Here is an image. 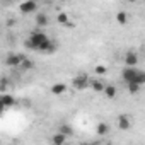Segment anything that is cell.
I'll return each instance as SVG.
<instances>
[{
  "instance_id": "4fadbf2b",
  "label": "cell",
  "mask_w": 145,
  "mask_h": 145,
  "mask_svg": "<svg viewBox=\"0 0 145 145\" xmlns=\"http://www.w3.org/2000/svg\"><path fill=\"white\" fill-rule=\"evenodd\" d=\"M65 142H67V135L61 133V131H58V133L53 137V143H55V145H61V143H65Z\"/></svg>"
},
{
  "instance_id": "277c9868",
  "label": "cell",
  "mask_w": 145,
  "mask_h": 145,
  "mask_svg": "<svg viewBox=\"0 0 145 145\" xmlns=\"http://www.w3.org/2000/svg\"><path fill=\"white\" fill-rule=\"evenodd\" d=\"M36 9H38V4L34 2V0H24V2L19 5V10L22 14H33Z\"/></svg>"
},
{
  "instance_id": "d6986e66",
  "label": "cell",
  "mask_w": 145,
  "mask_h": 145,
  "mask_svg": "<svg viewBox=\"0 0 145 145\" xmlns=\"http://www.w3.org/2000/svg\"><path fill=\"white\" fill-rule=\"evenodd\" d=\"M106 72H108V68H106L104 65H97V67H96V74H97V75H104Z\"/></svg>"
},
{
  "instance_id": "9a60e30c",
  "label": "cell",
  "mask_w": 145,
  "mask_h": 145,
  "mask_svg": "<svg viewBox=\"0 0 145 145\" xmlns=\"http://www.w3.org/2000/svg\"><path fill=\"white\" fill-rule=\"evenodd\" d=\"M104 94H106L108 99H113V97L116 96V87H114V86H106V87H104Z\"/></svg>"
},
{
  "instance_id": "7a4b0ae2",
  "label": "cell",
  "mask_w": 145,
  "mask_h": 145,
  "mask_svg": "<svg viewBox=\"0 0 145 145\" xmlns=\"http://www.w3.org/2000/svg\"><path fill=\"white\" fill-rule=\"evenodd\" d=\"M121 79L128 84V82H138V84H145V72L138 70L137 67H125L121 72Z\"/></svg>"
},
{
  "instance_id": "44dd1931",
  "label": "cell",
  "mask_w": 145,
  "mask_h": 145,
  "mask_svg": "<svg viewBox=\"0 0 145 145\" xmlns=\"http://www.w3.org/2000/svg\"><path fill=\"white\" fill-rule=\"evenodd\" d=\"M126 2H131V4H133V2H137V0H126Z\"/></svg>"
},
{
  "instance_id": "e0dca14e",
  "label": "cell",
  "mask_w": 145,
  "mask_h": 145,
  "mask_svg": "<svg viewBox=\"0 0 145 145\" xmlns=\"http://www.w3.org/2000/svg\"><path fill=\"white\" fill-rule=\"evenodd\" d=\"M116 21H118V24H121V26H123V24H126V22H128V16H126L125 12H118V14H116Z\"/></svg>"
},
{
  "instance_id": "ba28073f",
  "label": "cell",
  "mask_w": 145,
  "mask_h": 145,
  "mask_svg": "<svg viewBox=\"0 0 145 145\" xmlns=\"http://www.w3.org/2000/svg\"><path fill=\"white\" fill-rule=\"evenodd\" d=\"M130 125H131V123H130V118H128L126 114H121V116L118 118V128H120V130H128Z\"/></svg>"
},
{
  "instance_id": "52a82bcc",
  "label": "cell",
  "mask_w": 145,
  "mask_h": 145,
  "mask_svg": "<svg viewBox=\"0 0 145 145\" xmlns=\"http://www.w3.org/2000/svg\"><path fill=\"white\" fill-rule=\"evenodd\" d=\"M0 104H2V108H10V106L16 104V99H14L10 94L2 92V97H0Z\"/></svg>"
},
{
  "instance_id": "ac0fdd59",
  "label": "cell",
  "mask_w": 145,
  "mask_h": 145,
  "mask_svg": "<svg viewBox=\"0 0 145 145\" xmlns=\"http://www.w3.org/2000/svg\"><path fill=\"white\" fill-rule=\"evenodd\" d=\"M21 67H22L24 70H29V68H33V61H31V60H27V58H24V60H22V63H21Z\"/></svg>"
},
{
  "instance_id": "8fae6325",
  "label": "cell",
  "mask_w": 145,
  "mask_h": 145,
  "mask_svg": "<svg viewBox=\"0 0 145 145\" xmlns=\"http://www.w3.org/2000/svg\"><path fill=\"white\" fill-rule=\"evenodd\" d=\"M56 22H58V24H61V26H68V24H70L68 14H65V12H60V14H58V17H56Z\"/></svg>"
},
{
  "instance_id": "ffe728a7",
  "label": "cell",
  "mask_w": 145,
  "mask_h": 145,
  "mask_svg": "<svg viewBox=\"0 0 145 145\" xmlns=\"http://www.w3.org/2000/svg\"><path fill=\"white\" fill-rule=\"evenodd\" d=\"M60 131H61V133H65V135H72V128H70V126H67V125L60 126Z\"/></svg>"
},
{
  "instance_id": "9c48e42d",
  "label": "cell",
  "mask_w": 145,
  "mask_h": 145,
  "mask_svg": "<svg viewBox=\"0 0 145 145\" xmlns=\"http://www.w3.org/2000/svg\"><path fill=\"white\" fill-rule=\"evenodd\" d=\"M50 91H51V94H55V96H61V94L67 91V86H65V84H53Z\"/></svg>"
},
{
  "instance_id": "6da1fadb",
  "label": "cell",
  "mask_w": 145,
  "mask_h": 145,
  "mask_svg": "<svg viewBox=\"0 0 145 145\" xmlns=\"http://www.w3.org/2000/svg\"><path fill=\"white\" fill-rule=\"evenodd\" d=\"M24 46L29 48V50H34V51H46V53H51V51L56 50V46H55V44L48 39V36H46L44 33H41V31L33 33V34L29 36V39H26Z\"/></svg>"
},
{
  "instance_id": "3957f363",
  "label": "cell",
  "mask_w": 145,
  "mask_h": 145,
  "mask_svg": "<svg viewBox=\"0 0 145 145\" xmlns=\"http://www.w3.org/2000/svg\"><path fill=\"white\" fill-rule=\"evenodd\" d=\"M74 87L77 89V91H84L87 86H89V77H87V74H79L77 77H74Z\"/></svg>"
},
{
  "instance_id": "8992f818",
  "label": "cell",
  "mask_w": 145,
  "mask_h": 145,
  "mask_svg": "<svg viewBox=\"0 0 145 145\" xmlns=\"http://www.w3.org/2000/svg\"><path fill=\"white\" fill-rule=\"evenodd\" d=\"M22 56L21 55H14V53H10L9 56H7V60H5V63L9 65V67H21V63H22Z\"/></svg>"
},
{
  "instance_id": "2e32d148",
  "label": "cell",
  "mask_w": 145,
  "mask_h": 145,
  "mask_svg": "<svg viewBox=\"0 0 145 145\" xmlns=\"http://www.w3.org/2000/svg\"><path fill=\"white\" fill-rule=\"evenodd\" d=\"M96 131H97V135H106V133L109 131V126H108L106 123H99L97 128H96Z\"/></svg>"
},
{
  "instance_id": "30bf717a",
  "label": "cell",
  "mask_w": 145,
  "mask_h": 145,
  "mask_svg": "<svg viewBox=\"0 0 145 145\" xmlns=\"http://www.w3.org/2000/svg\"><path fill=\"white\" fill-rule=\"evenodd\" d=\"M36 24L39 26V27H44V26H48V16L46 14H38L36 16Z\"/></svg>"
},
{
  "instance_id": "7c38bea8",
  "label": "cell",
  "mask_w": 145,
  "mask_h": 145,
  "mask_svg": "<svg viewBox=\"0 0 145 145\" xmlns=\"http://www.w3.org/2000/svg\"><path fill=\"white\" fill-rule=\"evenodd\" d=\"M126 86H128V92L130 94H138L140 87H142V84H138V82H128Z\"/></svg>"
},
{
  "instance_id": "5b68a950",
  "label": "cell",
  "mask_w": 145,
  "mask_h": 145,
  "mask_svg": "<svg viewBox=\"0 0 145 145\" xmlns=\"http://www.w3.org/2000/svg\"><path fill=\"white\" fill-rule=\"evenodd\" d=\"M137 63H138V55L135 51H126V55H125V65L126 67H137Z\"/></svg>"
},
{
  "instance_id": "5bb4252c",
  "label": "cell",
  "mask_w": 145,
  "mask_h": 145,
  "mask_svg": "<svg viewBox=\"0 0 145 145\" xmlns=\"http://www.w3.org/2000/svg\"><path fill=\"white\" fill-rule=\"evenodd\" d=\"M91 87H92V91H96V92H104V84L101 82V80H92L91 82Z\"/></svg>"
}]
</instances>
